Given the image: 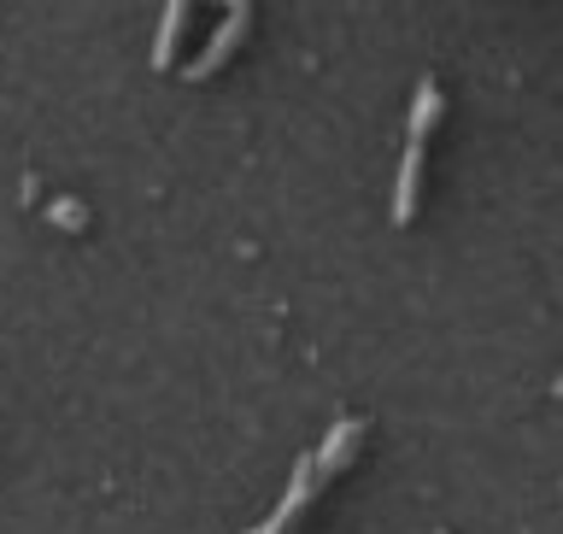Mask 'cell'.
<instances>
[{
	"instance_id": "obj_6",
	"label": "cell",
	"mask_w": 563,
	"mask_h": 534,
	"mask_svg": "<svg viewBox=\"0 0 563 534\" xmlns=\"http://www.w3.org/2000/svg\"><path fill=\"white\" fill-rule=\"evenodd\" d=\"M82 218H88V211H82L77 200H53V224H65V229H82Z\"/></svg>"
},
{
	"instance_id": "obj_4",
	"label": "cell",
	"mask_w": 563,
	"mask_h": 534,
	"mask_svg": "<svg viewBox=\"0 0 563 534\" xmlns=\"http://www.w3.org/2000/svg\"><path fill=\"white\" fill-rule=\"evenodd\" d=\"M364 447V417H341L329 429V440L311 453V470H317V482H329V476H341L352 465V453Z\"/></svg>"
},
{
	"instance_id": "obj_1",
	"label": "cell",
	"mask_w": 563,
	"mask_h": 534,
	"mask_svg": "<svg viewBox=\"0 0 563 534\" xmlns=\"http://www.w3.org/2000/svg\"><path fill=\"white\" fill-rule=\"evenodd\" d=\"M446 112L440 100V83L422 77L417 83V100H411V123H405V159H399V183H394V224H411L417 218V200H422V159H429V130Z\"/></svg>"
},
{
	"instance_id": "obj_3",
	"label": "cell",
	"mask_w": 563,
	"mask_h": 534,
	"mask_svg": "<svg viewBox=\"0 0 563 534\" xmlns=\"http://www.w3.org/2000/svg\"><path fill=\"white\" fill-rule=\"evenodd\" d=\"M253 30V7H229L223 12V24H218V35L206 42V53L188 65V83H206V77H218V70L235 59V47H241V35Z\"/></svg>"
},
{
	"instance_id": "obj_2",
	"label": "cell",
	"mask_w": 563,
	"mask_h": 534,
	"mask_svg": "<svg viewBox=\"0 0 563 534\" xmlns=\"http://www.w3.org/2000/svg\"><path fill=\"white\" fill-rule=\"evenodd\" d=\"M317 488H323V482H317V470H311V453H306V458L294 465V476H288V493H282V500H276V511H271V517H264L253 534H294V528H299V517L311 511Z\"/></svg>"
},
{
	"instance_id": "obj_5",
	"label": "cell",
	"mask_w": 563,
	"mask_h": 534,
	"mask_svg": "<svg viewBox=\"0 0 563 534\" xmlns=\"http://www.w3.org/2000/svg\"><path fill=\"white\" fill-rule=\"evenodd\" d=\"M183 24H188V7H183V0H170L165 24H158V47H153V65H158V70L176 65V42H183Z\"/></svg>"
}]
</instances>
